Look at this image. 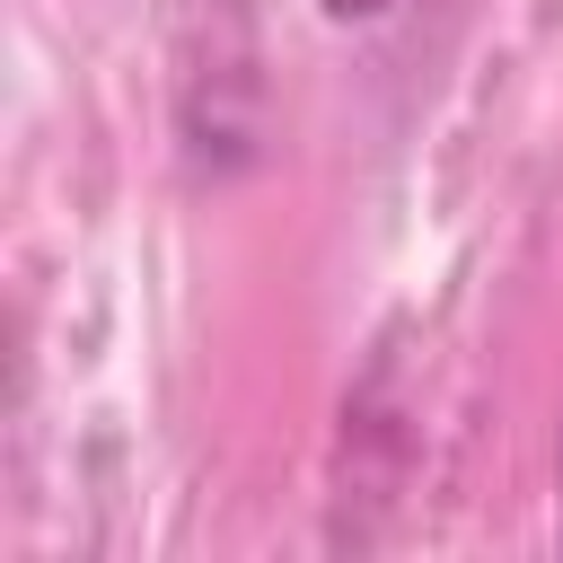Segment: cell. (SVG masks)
I'll use <instances>...</instances> for the list:
<instances>
[{"instance_id":"obj_1","label":"cell","mask_w":563,"mask_h":563,"mask_svg":"<svg viewBox=\"0 0 563 563\" xmlns=\"http://www.w3.org/2000/svg\"><path fill=\"white\" fill-rule=\"evenodd\" d=\"M317 9H325V18H334V26H361V18H387V9H396V0H317Z\"/></svg>"},{"instance_id":"obj_2","label":"cell","mask_w":563,"mask_h":563,"mask_svg":"<svg viewBox=\"0 0 563 563\" xmlns=\"http://www.w3.org/2000/svg\"><path fill=\"white\" fill-rule=\"evenodd\" d=\"M554 537H563V440H554Z\"/></svg>"}]
</instances>
